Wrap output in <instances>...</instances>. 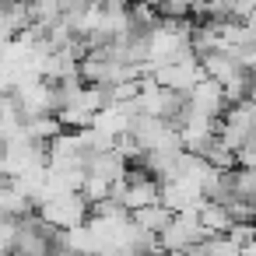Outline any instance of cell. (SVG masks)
Returning a JSON list of instances; mask_svg holds the SVG:
<instances>
[{"mask_svg": "<svg viewBox=\"0 0 256 256\" xmlns=\"http://www.w3.org/2000/svg\"><path fill=\"white\" fill-rule=\"evenodd\" d=\"M228 109V98H224V88L221 81L214 78H200L193 88H190V112H200V116H210V120H221V112Z\"/></svg>", "mask_w": 256, "mask_h": 256, "instance_id": "obj_1", "label": "cell"}, {"mask_svg": "<svg viewBox=\"0 0 256 256\" xmlns=\"http://www.w3.org/2000/svg\"><path fill=\"white\" fill-rule=\"evenodd\" d=\"M130 218H134V224H140L144 232H162L165 224H168V218H172V210L162 204V200H154V204H148V207H137V210H130Z\"/></svg>", "mask_w": 256, "mask_h": 256, "instance_id": "obj_2", "label": "cell"}, {"mask_svg": "<svg viewBox=\"0 0 256 256\" xmlns=\"http://www.w3.org/2000/svg\"><path fill=\"white\" fill-rule=\"evenodd\" d=\"M232 200H256V168L252 165H238L232 172Z\"/></svg>", "mask_w": 256, "mask_h": 256, "instance_id": "obj_3", "label": "cell"}]
</instances>
